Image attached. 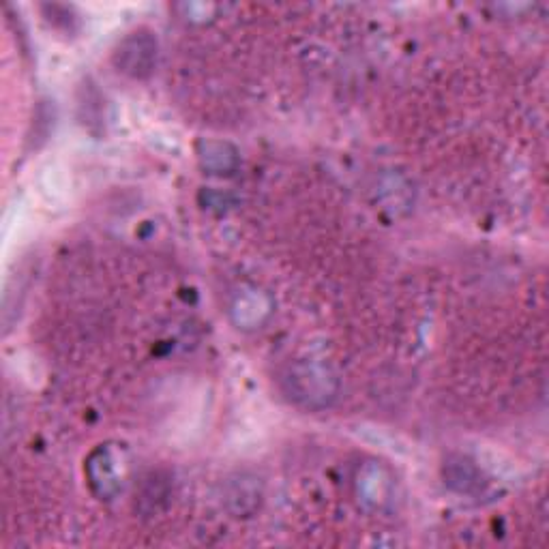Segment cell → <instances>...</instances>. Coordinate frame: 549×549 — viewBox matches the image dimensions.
<instances>
[{
  "instance_id": "obj_1",
  "label": "cell",
  "mask_w": 549,
  "mask_h": 549,
  "mask_svg": "<svg viewBox=\"0 0 549 549\" xmlns=\"http://www.w3.org/2000/svg\"><path fill=\"white\" fill-rule=\"evenodd\" d=\"M281 391L305 410H324L337 399L339 378L320 361H296L281 376Z\"/></svg>"
},
{
  "instance_id": "obj_2",
  "label": "cell",
  "mask_w": 549,
  "mask_h": 549,
  "mask_svg": "<svg viewBox=\"0 0 549 549\" xmlns=\"http://www.w3.org/2000/svg\"><path fill=\"white\" fill-rule=\"evenodd\" d=\"M157 39L148 31H136L118 43L112 61L129 78H148L157 65Z\"/></svg>"
},
{
  "instance_id": "obj_3",
  "label": "cell",
  "mask_w": 549,
  "mask_h": 549,
  "mask_svg": "<svg viewBox=\"0 0 549 549\" xmlns=\"http://www.w3.org/2000/svg\"><path fill=\"white\" fill-rule=\"evenodd\" d=\"M228 314L236 329L256 331L271 318L273 299L256 286H243L232 294Z\"/></svg>"
},
{
  "instance_id": "obj_4",
  "label": "cell",
  "mask_w": 549,
  "mask_h": 549,
  "mask_svg": "<svg viewBox=\"0 0 549 549\" xmlns=\"http://www.w3.org/2000/svg\"><path fill=\"white\" fill-rule=\"evenodd\" d=\"M356 487H359V496L365 504H369V507H374V509H380L391 500L393 477L387 468L372 462V464H367L363 468V472L359 474Z\"/></svg>"
},
{
  "instance_id": "obj_5",
  "label": "cell",
  "mask_w": 549,
  "mask_h": 549,
  "mask_svg": "<svg viewBox=\"0 0 549 549\" xmlns=\"http://www.w3.org/2000/svg\"><path fill=\"white\" fill-rule=\"evenodd\" d=\"M200 166L215 176H230L239 170V151L230 142L221 140H202L198 144Z\"/></svg>"
},
{
  "instance_id": "obj_6",
  "label": "cell",
  "mask_w": 549,
  "mask_h": 549,
  "mask_svg": "<svg viewBox=\"0 0 549 549\" xmlns=\"http://www.w3.org/2000/svg\"><path fill=\"white\" fill-rule=\"evenodd\" d=\"M88 479H91V485L95 492L101 498H112L118 492V477L114 470V459L110 451L99 449L91 459H88Z\"/></svg>"
},
{
  "instance_id": "obj_7",
  "label": "cell",
  "mask_w": 549,
  "mask_h": 549,
  "mask_svg": "<svg viewBox=\"0 0 549 549\" xmlns=\"http://www.w3.org/2000/svg\"><path fill=\"white\" fill-rule=\"evenodd\" d=\"M444 479H447V485L455 489L457 494H472L483 485L479 468L462 455L451 457L444 464Z\"/></svg>"
},
{
  "instance_id": "obj_8",
  "label": "cell",
  "mask_w": 549,
  "mask_h": 549,
  "mask_svg": "<svg viewBox=\"0 0 549 549\" xmlns=\"http://www.w3.org/2000/svg\"><path fill=\"white\" fill-rule=\"evenodd\" d=\"M260 498H262V492H260V485L254 477H247V474H241L239 479H234V483L230 485V494H228V500L232 504L234 513L239 515H251L260 504Z\"/></svg>"
}]
</instances>
